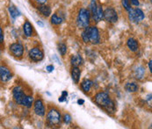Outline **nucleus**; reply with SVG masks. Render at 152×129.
Listing matches in <instances>:
<instances>
[{
  "instance_id": "obj_26",
  "label": "nucleus",
  "mask_w": 152,
  "mask_h": 129,
  "mask_svg": "<svg viewBox=\"0 0 152 129\" xmlns=\"http://www.w3.org/2000/svg\"><path fill=\"white\" fill-rule=\"evenodd\" d=\"M121 4H122V6L125 8L126 11L129 12L131 9H132L130 6V2H129V0H121Z\"/></svg>"
},
{
  "instance_id": "obj_27",
  "label": "nucleus",
  "mask_w": 152,
  "mask_h": 129,
  "mask_svg": "<svg viewBox=\"0 0 152 129\" xmlns=\"http://www.w3.org/2000/svg\"><path fill=\"white\" fill-rule=\"evenodd\" d=\"M64 121L65 124H69L71 122V116L69 113H65L64 116Z\"/></svg>"
},
{
  "instance_id": "obj_29",
  "label": "nucleus",
  "mask_w": 152,
  "mask_h": 129,
  "mask_svg": "<svg viewBox=\"0 0 152 129\" xmlns=\"http://www.w3.org/2000/svg\"><path fill=\"white\" fill-rule=\"evenodd\" d=\"M54 69H55V67L53 65H48L47 68H46V69H47L48 72H52L54 70Z\"/></svg>"
},
{
  "instance_id": "obj_33",
  "label": "nucleus",
  "mask_w": 152,
  "mask_h": 129,
  "mask_svg": "<svg viewBox=\"0 0 152 129\" xmlns=\"http://www.w3.org/2000/svg\"><path fill=\"white\" fill-rule=\"evenodd\" d=\"M58 100H59V102H64V101H66V97H64V96H61L59 98H58Z\"/></svg>"
},
{
  "instance_id": "obj_6",
  "label": "nucleus",
  "mask_w": 152,
  "mask_h": 129,
  "mask_svg": "<svg viewBox=\"0 0 152 129\" xmlns=\"http://www.w3.org/2000/svg\"><path fill=\"white\" fill-rule=\"evenodd\" d=\"M28 56L31 61L34 63H39L43 60L44 53L39 47H33L32 49H30L28 53Z\"/></svg>"
},
{
  "instance_id": "obj_34",
  "label": "nucleus",
  "mask_w": 152,
  "mask_h": 129,
  "mask_svg": "<svg viewBox=\"0 0 152 129\" xmlns=\"http://www.w3.org/2000/svg\"><path fill=\"white\" fill-rule=\"evenodd\" d=\"M77 104H78L79 106H82V105L85 104V100H84V99H78V100H77Z\"/></svg>"
},
{
  "instance_id": "obj_1",
  "label": "nucleus",
  "mask_w": 152,
  "mask_h": 129,
  "mask_svg": "<svg viewBox=\"0 0 152 129\" xmlns=\"http://www.w3.org/2000/svg\"><path fill=\"white\" fill-rule=\"evenodd\" d=\"M94 101L99 106L105 109L107 112H113L115 110L114 103L107 92L97 93L94 97Z\"/></svg>"
},
{
  "instance_id": "obj_36",
  "label": "nucleus",
  "mask_w": 152,
  "mask_h": 129,
  "mask_svg": "<svg viewBox=\"0 0 152 129\" xmlns=\"http://www.w3.org/2000/svg\"><path fill=\"white\" fill-rule=\"evenodd\" d=\"M62 95H63V96H64V97H66V98H67V96H68V92H67L66 90H64V91L62 92Z\"/></svg>"
},
{
  "instance_id": "obj_31",
  "label": "nucleus",
  "mask_w": 152,
  "mask_h": 129,
  "mask_svg": "<svg viewBox=\"0 0 152 129\" xmlns=\"http://www.w3.org/2000/svg\"><path fill=\"white\" fill-rule=\"evenodd\" d=\"M0 42H4V33H3V29L0 28Z\"/></svg>"
},
{
  "instance_id": "obj_23",
  "label": "nucleus",
  "mask_w": 152,
  "mask_h": 129,
  "mask_svg": "<svg viewBox=\"0 0 152 129\" xmlns=\"http://www.w3.org/2000/svg\"><path fill=\"white\" fill-rule=\"evenodd\" d=\"M50 22L53 24V25H60V24H62V22H63V19L61 18V17H59L57 14H53L52 16H51V19H50Z\"/></svg>"
},
{
  "instance_id": "obj_13",
  "label": "nucleus",
  "mask_w": 152,
  "mask_h": 129,
  "mask_svg": "<svg viewBox=\"0 0 152 129\" xmlns=\"http://www.w3.org/2000/svg\"><path fill=\"white\" fill-rule=\"evenodd\" d=\"M92 19L95 22L101 21L104 19V10L102 9L101 6H98V9L96 11V12L92 15Z\"/></svg>"
},
{
  "instance_id": "obj_20",
  "label": "nucleus",
  "mask_w": 152,
  "mask_h": 129,
  "mask_svg": "<svg viewBox=\"0 0 152 129\" xmlns=\"http://www.w3.org/2000/svg\"><path fill=\"white\" fill-rule=\"evenodd\" d=\"M125 89L129 93H134V92H136L139 89V86L136 83H128L126 84L125 85Z\"/></svg>"
},
{
  "instance_id": "obj_15",
  "label": "nucleus",
  "mask_w": 152,
  "mask_h": 129,
  "mask_svg": "<svg viewBox=\"0 0 152 129\" xmlns=\"http://www.w3.org/2000/svg\"><path fill=\"white\" fill-rule=\"evenodd\" d=\"M127 47H129V49L133 51V52H136L139 48V45L136 40H134V38H129L127 41Z\"/></svg>"
},
{
  "instance_id": "obj_38",
  "label": "nucleus",
  "mask_w": 152,
  "mask_h": 129,
  "mask_svg": "<svg viewBox=\"0 0 152 129\" xmlns=\"http://www.w3.org/2000/svg\"><path fill=\"white\" fill-rule=\"evenodd\" d=\"M150 2H151V4H152V0H150Z\"/></svg>"
},
{
  "instance_id": "obj_10",
  "label": "nucleus",
  "mask_w": 152,
  "mask_h": 129,
  "mask_svg": "<svg viewBox=\"0 0 152 129\" xmlns=\"http://www.w3.org/2000/svg\"><path fill=\"white\" fill-rule=\"evenodd\" d=\"M34 112L38 115L42 117L46 113V110H45V106H44L43 102L42 99H37L35 100L34 104Z\"/></svg>"
},
{
  "instance_id": "obj_3",
  "label": "nucleus",
  "mask_w": 152,
  "mask_h": 129,
  "mask_svg": "<svg viewBox=\"0 0 152 129\" xmlns=\"http://www.w3.org/2000/svg\"><path fill=\"white\" fill-rule=\"evenodd\" d=\"M91 14L90 12L86 8H81L78 12L77 17V25L79 28H86L90 25L91 20Z\"/></svg>"
},
{
  "instance_id": "obj_5",
  "label": "nucleus",
  "mask_w": 152,
  "mask_h": 129,
  "mask_svg": "<svg viewBox=\"0 0 152 129\" xmlns=\"http://www.w3.org/2000/svg\"><path fill=\"white\" fill-rule=\"evenodd\" d=\"M144 18H145L144 12L140 8L131 9L130 11L129 12V20L131 22L140 23V22L144 20Z\"/></svg>"
},
{
  "instance_id": "obj_30",
  "label": "nucleus",
  "mask_w": 152,
  "mask_h": 129,
  "mask_svg": "<svg viewBox=\"0 0 152 129\" xmlns=\"http://www.w3.org/2000/svg\"><path fill=\"white\" fill-rule=\"evenodd\" d=\"M131 4H133V5H134V6H139V4H140V2H139V0H130Z\"/></svg>"
},
{
  "instance_id": "obj_11",
  "label": "nucleus",
  "mask_w": 152,
  "mask_h": 129,
  "mask_svg": "<svg viewBox=\"0 0 152 129\" xmlns=\"http://www.w3.org/2000/svg\"><path fill=\"white\" fill-rule=\"evenodd\" d=\"M12 77V75L9 69H7L4 66H1L0 68V79L2 82L6 83L8 81H10Z\"/></svg>"
},
{
  "instance_id": "obj_22",
  "label": "nucleus",
  "mask_w": 152,
  "mask_h": 129,
  "mask_svg": "<svg viewBox=\"0 0 152 129\" xmlns=\"http://www.w3.org/2000/svg\"><path fill=\"white\" fill-rule=\"evenodd\" d=\"M92 85H93L92 81L88 80V79H86V80H84V81L82 82V84H81V88H82V90H83L85 92H89V91L91 90Z\"/></svg>"
},
{
  "instance_id": "obj_21",
  "label": "nucleus",
  "mask_w": 152,
  "mask_h": 129,
  "mask_svg": "<svg viewBox=\"0 0 152 129\" xmlns=\"http://www.w3.org/2000/svg\"><path fill=\"white\" fill-rule=\"evenodd\" d=\"M33 104H34V98L32 96H26L22 101L21 106L26 108H30L32 107Z\"/></svg>"
},
{
  "instance_id": "obj_18",
  "label": "nucleus",
  "mask_w": 152,
  "mask_h": 129,
  "mask_svg": "<svg viewBox=\"0 0 152 129\" xmlns=\"http://www.w3.org/2000/svg\"><path fill=\"white\" fill-rule=\"evenodd\" d=\"M39 12L43 15L44 17H48L51 14V8L47 4H42L38 7Z\"/></svg>"
},
{
  "instance_id": "obj_4",
  "label": "nucleus",
  "mask_w": 152,
  "mask_h": 129,
  "mask_svg": "<svg viewBox=\"0 0 152 129\" xmlns=\"http://www.w3.org/2000/svg\"><path fill=\"white\" fill-rule=\"evenodd\" d=\"M62 116L56 109H50L47 114V120L50 126H59L61 123Z\"/></svg>"
},
{
  "instance_id": "obj_2",
  "label": "nucleus",
  "mask_w": 152,
  "mask_h": 129,
  "mask_svg": "<svg viewBox=\"0 0 152 129\" xmlns=\"http://www.w3.org/2000/svg\"><path fill=\"white\" fill-rule=\"evenodd\" d=\"M82 40L86 43L99 44L100 42V35L96 26H88L82 32Z\"/></svg>"
},
{
  "instance_id": "obj_8",
  "label": "nucleus",
  "mask_w": 152,
  "mask_h": 129,
  "mask_svg": "<svg viewBox=\"0 0 152 129\" xmlns=\"http://www.w3.org/2000/svg\"><path fill=\"white\" fill-rule=\"evenodd\" d=\"M9 49H10V52L12 53V55L18 58L22 57V55L24 54V47L22 44L19 42L11 44L9 47Z\"/></svg>"
},
{
  "instance_id": "obj_19",
  "label": "nucleus",
  "mask_w": 152,
  "mask_h": 129,
  "mask_svg": "<svg viewBox=\"0 0 152 129\" xmlns=\"http://www.w3.org/2000/svg\"><path fill=\"white\" fill-rule=\"evenodd\" d=\"M144 75H145V69H144L142 66H139V67H137V69H135V71H134L135 78H136V79L141 80V79H142V78H143Z\"/></svg>"
},
{
  "instance_id": "obj_24",
  "label": "nucleus",
  "mask_w": 152,
  "mask_h": 129,
  "mask_svg": "<svg viewBox=\"0 0 152 129\" xmlns=\"http://www.w3.org/2000/svg\"><path fill=\"white\" fill-rule=\"evenodd\" d=\"M58 51L59 53L61 54V55L64 56L67 53V46H66L64 43H59L58 44Z\"/></svg>"
},
{
  "instance_id": "obj_9",
  "label": "nucleus",
  "mask_w": 152,
  "mask_h": 129,
  "mask_svg": "<svg viewBox=\"0 0 152 129\" xmlns=\"http://www.w3.org/2000/svg\"><path fill=\"white\" fill-rule=\"evenodd\" d=\"M12 96H13L14 101H15L18 105H21L23 99H24L25 97H26V95H25L23 90H22L20 86H16L15 88H13V90H12Z\"/></svg>"
},
{
  "instance_id": "obj_35",
  "label": "nucleus",
  "mask_w": 152,
  "mask_h": 129,
  "mask_svg": "<svg viewBox=\"0 0 152 129\" xmlns=\"http://www.w3.org/2000/svg\"><path fill=\"white\" fill-rule=\"evenodd\" d=\"M148 66H149V69H150V71L152 73V60H151V61L149 62V64H148Z\"/></svg>"
},
{
  "instance_id": "obj_32",
  "label": "nucleus",
  "mask_w": 152,
  "mask_h": 129,
  "mask_svg": "<svg viewBox=\"0 0 152 129\" xmlns=\"http://www.w3.org/2000/svg\"><path fill=\"white\" fill-rule=\"evenodd\" d=\"M35 1H36V3L39 4H45L47 3L48 0H35Z\"/></svg>"
},
{
  "instance_id": "obj_37",
  "label": "nucleus",
  "mask_w": 152,
  "mask_h": 129,
  "mask_svg": "<svg viewBox=\"0 0 152 129\" xmlns=\"http://www.w3.org/2000/svg\"><path fill=\"white\" fill-rule=\"evenodd\" d=\"M37 24H38L39 26H43V23H42V22L38 21V22H37Z\"/></svg>"
},
{
  "instance_id": "obj_7",
  "label": "nucleus",
  "mask_w": 152,
  "mask_h": 129,
  "mask_svg": "<svg viewBox=\"0 0 152 129\" xmlns=\"http://www.w3.org/2000/svg\"><path fill=\"white\" fill-rule=\"evenodd\" d=\"M104 20L109 23H116L118 21V14L115 9L108 7L104 11Z\"/></svg>"
},
{
  "instance_id": "obj_25",
  "label": "nucleus",
  "mask_w": 152,
  "mask_h": 129,
  "mask_svg": "<svg viewBox=\"0 0 152 129\" xmlns=\"http://www.w3.org/2000/svg\"><path fill=\"white\" fill-rule=\"evenodd\" d=\"M98 4H97V2H96V0H91V4H90V9H91V15H93L95 12H96V11H97V9H98Z\"/></svg>"
},
{
  "instance_id": "obj_12",
  "label": "nucleus",
  "mask_w": 152,
  "mask_h": 129,
  "mask_svg": "<svg viewBox=\"0 0 152 129\" xmlns=\"http://www.w3.org/2000/svg\"><path fill=\"white\" fill-rule=\"evenodd\" d=\"M70 74H71V78H72L73 82L75 84H78L79 80H80V75H81L80 69L78 67H72Z\"/></svg>"
},
{
  "instance_id": "obj_14",
  "label": "nucleus",
  "mask_w": 152,
  "mask_h": 129,
  "mask_svg": "<svg viewBox=\"0 0 152 129\" xmlns=\"http://www.w3.org/2000/svg\"><path fill=\"white\" fill-rule=\"evenodd\" d=\"M23 32L26 37H31L33 35V26L29 21H25L23 25Z\"/></svg>"
},
{
  "instance_id": "obj_16",
  "label": "nucleus",
  "mask_w": 152,
  "mask_h": 129,
  "mask_svg": "<svg viewBox=\"0 0 152 129\" xmlns=\"http://www.w3.org/2000/svg\"><path fill=\"white\" fill-rule=\"evenodd\" d=\"M70 64L72 67H79L83 64V58L79 55H74L70 58Z\"/></svg>"
},
{
  "instance_id": "obj_17",
  "label": "nucleus",
  "mask_w": 152,
  "mask_h": 129,
  "mask_svg": "<svg viewBox=\"0 0 152 129\" xmlns=\"http://www.w3.org/2000/svg\"><path fill=\"white\" fill-rule=\"evenodd\" d=\"M8 12L10 13V16L12 20H15L16 18L20 17V12L14 6V5H10L9 8H8Z\"/></svg>"
},
{
  "instance_id": "obj_28",
  "label": "nucleus",
  "mask_w": 152,
  "mask_h": 129,
  "mask_svg": "<svg viewBox=\"0 0 152 129\" xmlns=\"http://www.w3.org/2000/svg\"><path fill=\"white\" fill-rule=\"evenodd\" d=\"M146 102L147 104L150 106H152V95H149L146 98Z\"/></svg>"
}]
</instances>
